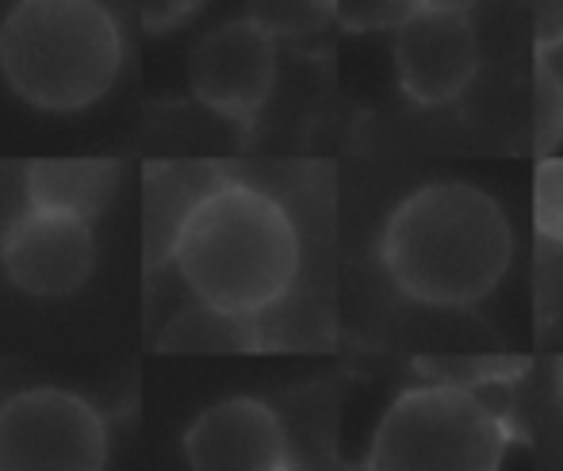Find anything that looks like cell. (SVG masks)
<instances>
[{"label":"cell","instance_id":"obj_1","mask_svg":"<svg viewBox=\"0 0 563 471\" xmlns=\"http://www.w3.org/2000/svg\"><path fill=\"white\" fill-rule=\"evenodd\" d=\"M299 261V230L280 199L230 177L196 199L169 250L196 303L238 318L276 307L296 284Z\"/></svg>","mask_w":563,"mask_h":471},{"label":"cell","instance_id":"obj_2","mask_svg":"<svg viewBox=\"0 0 563 471\" xmlns=\"http://www.w3.org/2000/svg\"><path fill=\"white\" fill-rule=\"evenodd\" d=\"M379 261L410 299L426 307H467L506 276L514 230L483 188L441 180L410 191L395 207Z\"/></svg>","mask_w":563,"mask_h":471},{"label":"cell","instance_id":"obj_3","mask_svg":"<svg viewBox=\"0 0 563 471\" xmlns=\"http://www.w3.org/2000/svg\"><path fill=\"white\" fill-rule=\"evenodd\" d=\"M123 31L100 0H15L0 20V74L38 111H85L112 92Z\"/></svg>","mask_w":563,"mask_h":471},{"label":"cell","instance_id":"obj_4","mask_svg":"<svg viewBox=\"0 0 563 471\" xmlns=\"http://www.w3.org/2000/svg\"><path fill=\"white\" fill-rule=\"evenodd\" d=\"M510 426L472 387L426 383L384 410L368 471H498Z\"/></svg>","mask_w":563,"mask_h":471},{"label":"cell","instance_id":"obj_5","mask_svg":"<svg viewBox=\"0 0 563 471\" xmlns=\"http://www.w3.org/2000/svg\"><path fill=\"white\" fill-rule=\"evenodd\" d=\"M108 421L66 387H23L0 403V471H108Z\"/></svg>","mask_w":563,"mask_h":471},{"label":"cell","instance_id":"obj_6","mask_svg":"<svg viewBox=\"0 0 563 471\" xmlns=\"http://www.w3.org/2000/svg\"><path fill=\"white\" fill-rule=\"evenodd\" d=\"M276 74H280L276 35L253 15L219 23L196 43L188 58L192 96L238 127H250L261 116L276 89Z\"/></svg>","mask_w":563,"mask_h":471},{"label":"cell","instance_id":"obj_7","mask_svg":"<svg viewBox=\"0 0 563 471\" xmlns=\"http://www.w3.org/2000/svg\"><path fill=\"white\" fill-rule=\"evenodd\" d=\"M0 269L35 299H62L89 284L97 269L92 219L27 204L0 234Z\"/></svg>","mask_w":563,"mask_h":471},{"label":"cell","instance_id":"obj_8","mask_svg":"<svg viewBox=\"0 0 563 471\" xmlns=\"http://www.w3.org/2000/svg\"><path fill=\"white\" fill-rule=\"evenodd\" d=\"M399 85L422 108H441L464 96L479 74V35L467 12H410L395 28Z\"/></svg>","mask_w":563,"mask_h":471},{"label":"cell","instance_id":"obj_9","mask_svg":"<svg viewBox=\"0 0 563 471\" xmlns=\"http://www.w3.org/2000/svg\"><path fill=\"white\" fill-rule=\"evenodd\" d=\"M185 460L192 471H284L291 464L288 429L268 403L230 395L185 429Z\"/></svg>","mask_w":563,"mask_h":471},{"label":"cell","instance_id":"obj_10","mask_svg":"<svg viewBox=\"0 0 563 471\" xmlns=\"http://www.w3.org/2000/svg\"><path fill=\"white\" fill-rule=\"evenodd\" d=\"M223 173L208 169V165H162V169L146 173V265H169L173 238H177L185 215L211 185H219Z\"/></svg>","mask_w":563,"mask_h":471},{"label":"cell","instance_id":"obj_11","mask_svg":"<svg viewBox=\"0 0 563 471\" xmlns=\"http://www.w3.org/2000/svg\"><path fill=\"white\" fill-rule=\"evenodd\" d=\"M119 185L115 162H35L27 169V204L97 219Z\"/></svg>","mask_w":563,"mask_h":471},{"label":"cell","instance_id":"obj_12","mask_svg":"<svg viewBox=\"0 0 563 471\" xmlns=\"http://www.w3.org/2000/svg\"><path fill=\"white\" fill-rule=\"evenodd\" d=\"M253 318L223 315V310H211L203 303H196L192 310L173 318V326L162 333V349H192V353H216V349H250Z\"/></svg>","mask_w":563,"mask_h":471},{"label":"cell","instance_id":"obj_13","mask_svg":"<svg viewBox=\"0 0 563 471\" xmlns=\"http://www.w3.org/2000/svg\"><path fill=\"white\" fill-rule=\"evenodd\" d=\"M563 139V81L552 69L549 54H537L533 81V150L549 157Z\"/></svg>","mask_w":563,"mask_h":471},{"label":"cell","instance_id":"obj_14","mask_svg":"<svg viewBox=\"0 0 563 471\" xmlns=\"http://www.w3.org/2000/svg\"><path fill=\"white\" fill-rule=\"evenodd\" d=\"M533 222L544 238L563 242V157H541V165H537Z\"/></svg>","mask_w":563,"mask_h":471},{"label":"cell","instance_id":"obj_15","mask_svg":"<svg viewBox=\"0 0 563 471\" xmlns=\"http://www.w3.org/2000/svg\"><path fill=\"white\" fill-rule=\"evenodd\" d=\"M410 12H418L415 0H334V15L349 31L399 28Z\"/></svg>","mask_w":563,"mask_h":471},{"label":"cell","instance_id":"obj_16","mask_svg":"<svg viewBox=\"0 0 563 471\" xmlns=\"http://www.w3.org/2000/svg\"><path fill=\"white\" fill-rule=\"evenodd\" d=\"M533 39L537 54H552L563 46V0H533Z\"/></svg>","mask_w":563,"mask_h":471},{"label":"cell","instance_id":"obj_17","mask_svg":"<svg viewBox=\"0 0 563 471\" xmlns=\"http://www.w3.org/2000/svg\"><path fill=\"white\" fill-rule=\"evenodd\" d=\"M196 4L200 0H142V20H146V28H173V23H180L185 15L196 12Z\"/></svg>","mask_w":563,"mask_h":471},{"label":"cell","instance_id":"obj_18","mask_svg":"<svg viewBox=\"0 0 563 471\" xmlns=\"http://www.w3.org/2000/svg\"><path fill=\"white\" fill-rule=\"evenodd\" d=\"M415 4L426 12H472L479 0H415Z\"/></svg>","mask_w":563,"mask_h":471},{"label":"cell","instance_id":"obj_19","mask_svg":"<svg viewBox=\"0 0 563 471\" xmlns=\"http://www.w3.org/2000/svg\"><path fill=\"white\" fill-rule=\"evenodd\" d=\"M556 387H560V395H563V361H560V369H556Z\"/></svg>","mask_w":563,"mask_h":471},{"label":"cell","instance_id":"obj_20","mask_svg":"<svg viewBox=\"0 0 563 471\" xmlns=\"http://www.w3.org/2000/svg\"><path fill=\"white\" fill-rule=\"evenodd\" d=\"M284 471H307V468H296V464H288V468H284Z\"/></svg>","mask_w":563,"mask_h":471}]
</instances>
